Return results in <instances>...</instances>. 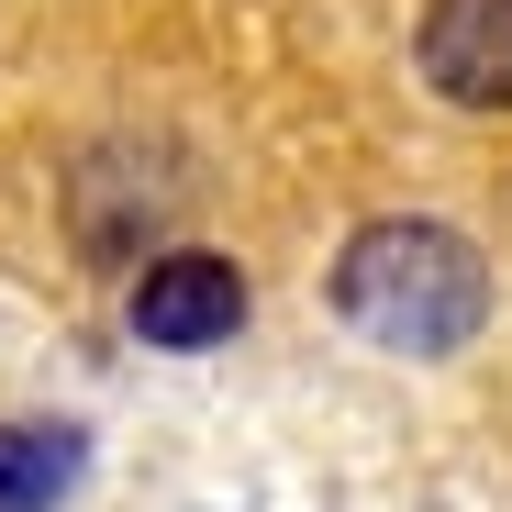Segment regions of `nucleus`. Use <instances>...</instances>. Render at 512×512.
Returning <instances> with one entry per match:
<instances>
[{"mask_svg":"<svg viewBox=\"0 0 512 512\" xmlns=\"http://www.w3.org/2000/svg\"><path fill=\"white\" fill-rule=\"evenodd\" d=\"M334 312H346V334H368L379 357H412V368H435L457 346H479V323H490V256L435 223V212H379L346 234V256H334Z\"/></svg>","mask_w":512,"mask_h":512,"instance_id":"1","label":"nucleus"},{"mask_svg":"<svg viewBox=\"0 0 512 512\" xmlns=\"http://www.w3.org/2000/svg\"><path fill=\"white\" fill-rule=\"evenodd\" d=\"M123 323H134V346H156V357L234 346V334H245V268H234V256H212V245H167L156 268L134 279Z\"/></svg>","mask_w":512,"mask_h":512,"instance_id":"2","label":"nucleus"},{"mask_svg":"<svg viewBox=\"0 0 512 512\" xmlns=\"http://www.w3.org/2000/svg\"><path fill=\"white\" fill-rule=\"evenodd\" d=\"M90 468L78 423H0V512H56Z\"/></svg>","mask_w":512,"mask_h":512,"instance_id":"4","label":"nucleus"},{"mask_svg":"<svg viewBox=\"0 0 512 512\" xmlns=\"http://www.w3.org/2000/svg\"><path fill=\"white\" fill-rule=\"evenodd\" d=\"M423 90L457 112H512V0H435L412 34Z\"/></svg>","mask_w":512,"mask_h":512,"instance_id":"3","label":"nucleus"}]
</instances>
